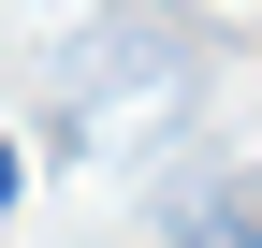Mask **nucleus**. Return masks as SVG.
Instances as JSON below:
<instances>
[{
  "mask_svg": "<svg viewBox=\"0 0 262 248\" xmlns=\"http://www.w3.org/2000/svg\"><path fill=\"white\" fill-rule=\"evenodd\" d=\"M15 190H29V161H15V146H0V219H15Z\"/></svg>",
  "mask_w": 262,
  "mask_h": 248,
  "instance_id": "obj_2",
  "label": "nucleus"
},
{
  "mask_svg": "<svg viewBox=\"0 0 262 248\" xmlns=\"http://www.w3.org/2000/svg\"><path fill=\"white\" fill-rule=\"evenodd\" d=\"M175 248H262V219H248V204H189Z\"/></svg>",
  "mask_w": 262,
  "mask_h": 248,
  "instance_id": "obj_1",
  "label": "nucleus"
}]
</instances>
